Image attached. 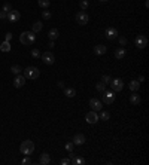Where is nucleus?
I'll return each instance as SVG.
<instances>
[{
    "label": "nucleus",
    "instance_id": "nucleus-14",
    "mask_svg": "<svg viewBox=\"0 0 149 165\" xmlns=\"http://www.w3.org/2000/svg\"><path fill=\"white\" fill-rule=\"evenodd\" d=\"M85 143V135L82 132H78L73 135V144H78V146H82Z\"/></svg>",
    "mask_w": 149,
    "mask_h": 165
},
{
    "label": "nucleus",
    "instance_id": "nucleus-40",
    "mask_svg": "<svg viewBox=\"0 0 149 165\" xmlns=\"http://www.w3.org/2000/svg\"><path fill=\"white\" fill-rule=\"evenodd\" d=\"M57 85H58V86H60V88H64V82H61V80H60V82H58V83H57Z\"/></svg>",
    "mask_w": 149,
    "mask_h": 165
},
{
    "label": "nucleus",
    "instance_id": "nucleus-25",
    "mask_svg": "<svg viewBox=\"0 0 149 165\" xmlns=\"http://www.w3.org/2000/svg\"><path fill=\"white\" fill-rule=\"evenodd\" d=\"M11 72L17 76V74H21V72H23V70H21V67H20L18 64H14V66L11 67Z\"/></svg>",
    "mask_w": 149,
    "mask_h": 165
},
{
    "label": "nucleus",
    "instance_id": "nucleus-36",
    "mask_svg": "<svg viewBox=\"0 0 149 165\" xmlns=\"http://www.w3.org/2000/svg\"><path fill=\"white\" fill-rule=\"evenodd\" d=\"M21 164H23V165H30V164H32V159H30V158H24V159L21 161Z\"/></svg>",
    "mask_w": 149,
    "mask_h": 165
},
{
    "label": "nucleus",
    "instance_id": "nucleus-28",
    "mask_svg": "<svg viewBox=\"0 0 149 165\" xmlns=\"http://www.w3.org/2000/svg\"><path fill=\"white\" fill-rule=\"evenodd\" d=\"M81 9L82 11H85V9H88V6H90V3H88V0H81Z\"/></svg>",
    "mask_w": 149,
    "mask_h": 165
},
{
    "label": "nucleus",
    "instance_id": "nucleus-9",
    "mask_svg": "<svg viewBox=\"0 0 149 165\" xmlns=\"http://www.w3.org/2000/svg\"><path fill=\"white\" fill-rule=\"evenodd\" d=\"M101 94H103V101L106 104H112L113 103V100H115V92L113 91H104Z\"/></svg>",
    "mask_w": 149,
    "mask_h": 165
},
{
    "label": "nucleus",
    "instance_id": "nucleus-11",
    "mask_svg": "<svg viewBox=\"0 0 149 165\" xmlns=\"http://www.w3.org/2000/svg\"><path fill=\"white\" fill-rule=\"evenodd\" d=\"M85 120H87L88 123H97V122H98V115H97L94 110H91V112H88V113L85 115Z\"/></svg>",
    "mask_w": 149,
    "mask_h": 165
},
{
    "label": "nucleus",
    "instance_id": "nucleus-16",
    "mask_svg": "<svg viewBox=\"0 0 149 165\" xmlns=\"http://www.w3.org/2000/svg\"><path fill=\"white\" fill-rule=\"evenodd\" d=\"M58 36H60V33H58V30L57 28H51L49 31H48V37L54 42V40H57L58 39Z\"/></svg>",
    "mask_w": 149,
    "mask_h": 165
},
{
    "label": "nucleus",
    "instance_id": "nucleus-17",
    "mask_svg": "<svg viewBox=\"0 0 149 165\" xmlns=\"http://www.w3.org/2000/svg\"><path fill=\"white\" fill-rule=\"evenodd\" d=\"M70 153H72V152H70ZM72 164H75V165H84V164H85V159L81 158V156H75V155L72 153Z\"/></svg>",
    "mask_w": 149,
    "mask_h": 165
},
{
    "label": "nucleus",
    "instance_id": "nucleus-26",
    "mask_svg": "<svg viewBox=\"0 0 149 165\" xmlns=\"http://www.w3.org/2000/svg\"><path fill=\"white\" fill-rule=\"evenodd\" d=\"M49 0H37V5L40 6V8H43V9H46L48 6H49Z\"/></svg>",
    "mask_w": 149,
    "mask_h": 165
},
{
    "label": "nucleus",
    "instance_id": "nucleus-34",
    "mask_svg": "<svg viewBox=\"0 0 149 165\" xmlns=\"http://www.w3.org/2000/svg\"><path fill=\"white\" fill-rule=\"evenodd\" d=\"M66 150H67V152H72V150H73V141L66 143Z\"/></svg>",
    "mask_w": 149,
    "mask_h": 165
},
{
    "label": "nucleus",
    "instance_id": "nucleus-6",
    "mask_svg": "<svg viewBox=\"0 0 149 165\" xmlns=\"http://www.w3.org/2000/svg\"><path fill=\"white\" fill-rule=\"evenodd\" d=\"M40 58L42 61L46 64V66H52L55 63V55L52 52H45V54H40Z\"/></svg>",
    "mask_w": 149,
    "mask_h": 165
},
{
    "label": "nucleus",
    "instance_id": "nucleus-23",
    "mask_svg": "<svg viewBox=\"0 0 149 165\" xmlns=\"http://www.w3.org/2000/svg\"><path fill=\"white\" fill-rule=\"evenodd\" d=\"M0 51H2V52H9L11 51V43L9 42H2V43H0Z\"/></svg>",
    "mask_w": 149,
    "mask_h": 165
},
{
    "label": "nucleus",
    "instance_id": "nucleus-19",
    "mask_svg": "<svg viewBox=\"0 0 149 165\" xmlns=\"http://www.w3.org/2000/svg\"><path fill=\"white\" fill-rule=\"evenodd\" d=\"M125 49L124 48H116L115 49V57H116V60H122L124 57H125Z\"/></svg>",
    "mask_w": 149,
    "mask_h": 165
},
{
    "label": "nucleus",
    "instance_id": "nucleus-39",
    "mask_svg": "<svg viewBox=\"0 0 149 165\" xmlns=\"http://www.w3.org/2000/svg\"><path fill=\"white\" fill-rule=\"evenodd\" d=\"M12 39V33H6V42H11Z\"/></svg>",
    "mask_w": 149,
    "mask_h": 165
},
{
    "label": "nucleus",
    "instance_id": "nucleus-24",
    "mask_svg": "<svg viewBox=\"0 0 149 165\" xmlns=\"http://www.w3.org/2000/svg\"><path fill=\"white\" fill-rule=\"evenodd\" d=\"M64 94H66V97L73 98V97L76 95V91H75L73 88H64Z\"/></svg>",
    "mask_w": 149,
    "mask_h": 165
},
{
    "label": "nucleus",
    "instance_id": "nucleus-15",
    "mask_svg": "<svg viewBox=\"0 0 149 165\" xmlns=\"http://www.w3.org/2000/svg\"><path fill=\"white\" fill-rule=\"evenodd\" d=\"M130 103H131L133 106H139V104L142 103L140 95H139V94H136V92H133V94L130 95Z\"/></svg>",
    "mask_w": 149,
    "mask_h": 165
},
{
    "label": "nucleus",
    "instance_id": "nucleus-13",
    "mask_svg": "<svg viewBox=\"0 0 149 165\" xmlns=\"http://www.w3.org/2000/svg\"><path fill=\"white\" fill-rule=\"evenodd\" d=\"M26 85V77L21 76V74H17L15 79H14V86L15 88H23Z\"/></svg>",
    "mask_w": 149,
    "mask_h": 165
},
{
    "label": "nucleus",
    "instance_id": "nucleus-5",
    "mask_svg": "<svg viewBox=\"0 0 149 165\" xmlns=\"http://www.w3.org/2000/svg\"><path fill=\"white\" fill-rule=\"evenodd\" d=\"M75 18H76V23H78L79 26H87L88 21H90V17H88L87 12H78Z\"/></svg>",
    "mask_w": 149,
    "mask_h": 165
},
{
    "label": "nucleus",
    "instance_id": "nucleus-1",
    "mask_svg": "<svg viewBox=\"0 0 149 165\" xmlns=\"http://www.w3.org/2000/svg\"><path fill=\"white\" fill-rule=\"evenodd\" d=\"M20 42H21L23 45L30 46V45H33V43L36 42V36H34L33 31H23L21 36H20Z\"/></svg>",
    "mask_w": 149,
    "mask_h": 165
},
{
    "label": "nucleus",
    "instance_id": "nucleus-35",
    "mask_svg": "<svg viewBox=\"0 0 149 165\" xmlns=\"http://www.w3.org/2000/svg\"><path fill=\"white\" fill-rule=\"evenodd\" d=\"M0 20H8V12L0 11Z\"/></svg>",
    "mask_w": 149,
    "mask_h": 165
},
{
    "label": "nucleus",
    "instance_id": "nucleus-20",
    "mask_svg": "<svg viewBox=\"0 0 149 165\" xmlns=\"http://www.w3.org/2000/svg\"><path fill=\"white\" fill-rule=\"evenodd\" d=\"M42 28H43V24H42L40 21H36V23L32 26V31H33V33H39V31H42Z\"/></svg>",
    "mask_w": 149,
    "mask_h": 165
},
{
    "label": "nucleus",
    "instance_id": "nucleus-32",
    "mask_svg": "<svg viewBox=\"0 0 149 165\" xmlns=\"http://www.w3.org/2000/svg\"><path fill=\"white\" fill-rule=\"evenodd\" d=\"M109 118H110V115H109V112H101L100 113V119H103V120H109Z\"/></svg>",
    "mask_w": 149,
    "mask_h": 165
},
{
    "label": "nucleus",
    "instance_id": "nucleus-33",
    "mask_svg": "<svg viewBox=\"0 0 149 165\" xmlns=\"http://www.w3.org/2000/svg\"><path fill=\"white\" fill-rule=\"evenodd\" d=\"M32 57L36 58V60L40 58V51H39V49H32Z\"/></svg>",
    "mask_w": 149,
    "mask_h": 165
},
{
    "label": "nucleus",
    "instance_id": "nucleus-12",
    "mask_svg": "<svg viewBox=\"0 0 149 165\" xmlns=\"http://www.w3.org/2000/svg\"><path fill=\"white\" fill-rule=\"evenodd\" d=\"M20 18H21V14L18 12V11H11V12H8V20L11 21V23H18L20 21Z\"/></svg>",
    "mask_w": 149,
    "mask_h": 165
},
{
    "label": "nucleus",
    "instance_id": "nucleus-37",
    "mask_svg": "<svg viewBox=\"0 0 149 165\" xmlns=\"http://www.w3.org/2000/svg\"><path fill=\"white\" fill-rule=\"evenodd\" d=\"M119 43H121V46H125V43H127V39H125V37H119Z\"/></svg>",
    "mask_w": 149,
    "mask_h": 165
},
{
    "label": "nucleus",
    "instance_id": "nucleus-3",
    "mask_svg": "<svg viewBox=\"0 0 149 165\" xmlns=\"http://www.w3.org/2000/svg\"><path fill=\"white\" fill-rule=\"evenodd\" d=\"M39 74H40V72H39L37 67H27L24 70V77L26 79H32L33 80V79H37Z\"/></svg>",
    "mask_w": 149,
    "mask_h": 165
},
{
    "label": "nucleus",
    "instance_id": "nucleus-42",
    "mask_svg": "<svg viewBox=\"0 0 149 165\" xmlns=\"http://www.w3.org/2000/svg\"><path fill=\"white\" fill-rule=\"evenodd\" d=\"M143 80H145V77H143V76H139V82H140V83H142V82H143Z\"/></svg>",
    "mask_w": 149,
    "mask_h": 165
},
{
    "label": "nucleus",
    "instance_id": "nucleus-2",
    "mask_svg": "<svg viewBox=\"0 0 149 165\" xmlns=\"http://www.w3.org/2000/svg\"><path fill=\"white\" fill-rule=\"evenodd\" d=\"M20 150H21V153H23V155L30 156V155L34 152V143H33L32 140H26V141H23V143H21Z\"/></svg>",
    "mask_w": 149,
    "mask_h": 165
},
{
    "label": "nucleus",
    "instance_id": "nucleus-21",
    "mask_svg": "<svg viewBox=\"0 0 149 165\" xmlns=\"http://www.w3.org/2000/svg\"><path fill=\"white\" fill-rule=\"evenodd\" d=\"M39 162H40L42 165H48V164L51 162V158H49V155H48V153H42V155H40V159H39Z\"/></svg>",
    "mask_w": 149,
    "mask_h": 165
},
{
    "label": "nucleus",
    "instance_id": "nucleus-41",
    "mask_svg": "<svg viewBox=\"0 0 149 165\" xmlns=\"http://www.w3.org/2000/svg\"><path fill=\"white\" fill-rule=\"evenodd\" d=\"M48 46H49V48H54V42H52V40H51V42H49V43H48Z\"/></svg>",
    "mask_w": 149,
    "mask_h": 165
},
{
    "label": "nucleus",
    "instance_id": "nucleus-27",
    "mask_svg": "<svg viewBox=\"0 0 149 165\" xmlns=\"http://www.w3.org/2000/svg\"><path fill=\"white\" fill-rule=\"evenodd\" d=\"M95 89H97L98 92H104V91H106V83H103V82H98V83L95 85Z\"/></svg>",
    "mask_w": 149,
    "mask_h": 165
},
{
    "label": "nucleus",
    "instance_id": "nucleus-8",
    "mask_svg": "<svg viewBox=\"0 0 149 165\" xmlns=\"http://www.w3.org/2000/svg\"><path fill=\"white\" fill-rule=\"evenodd\" d=\"M104 34H106V37H107L109 40H115V39L118 37V30H116L115 27H107L106 31H104Z\"/></svg>",
    "mask_w": 149,
    "mask_h": 165
},
{
    "label": "nucleus",
    "instance_id": "nucleus-29",
    "mask_svg": "<svg viewBox=\"0 0 149 165\" xmlns=\"http://www.w3.org/2000/svg\"><path fill=\"white\" fill-rule=\"evenodd\" d=\"M2 11H5V12H11V11H12V5H11L9 2L3 3V9H2Z\"/></svg>",
    "mask_w": 149,
    "mask_h": 165
},
{
    "label": "nucleus",
    "instance_id": "nucleus-22",
    "mask_svg": "<svg viewBox=\"0 0 149 165\" xmlns=\"http://www.w3.org/2000/svg\"><path fill=\"white\" fill-rule=\"evenodd\" d=\"M128 88H130L133 92H136V91L140 88V82H139V80H131V82L128 83Z\"/></svg>",
    "mask_w": 149,
    "mask_h": 165
},
{
    "label": "nucleus",
    "instance_id": "nucleus-38",
    "mask_svg": "<svg viewBox=\"0 0 149 165\" xmlns=\"http://www.w3.org/2000/svg\"><path fill=\"white\" fill-rule=\"evenodd\" d=\"M60 164H61V165H67V164H70V161H69L67 158H64V159H61V161H60Z\"/></svg>",
    "mask_w": 149,
    "mask_h": 165
},
{
    "label": "nucleus",
    "instance_id": "nucleus-30",
    "mask_svg": "<svg viewBox=\"0 0 149 165\" xmlns=\"http://www.w3.org/2000/svg\"><path fill=\"white\" fill-rule=\"evenodd\" d=\"M51 17H52V14H51L49 11L45 9V11L42 12V18H43V20H51Z\"/></svg>",
    "mask_w": 149,
    "mask_h": 165
},
{
    "label": "nucleus",
    "instance_id": "nucleus-31",
    "mask_svg": "<svg viewBox=\"0 0 149 165\" xmlns=\"http://www.w3.org/2000/svg\"><path fill=\"white\" fill-rule=\"evenodd\" d=\"M110 80H112V77H110L109 74H103V76H101V82H103V83L107 85V83H110Z\"/></svg>",
    "mask_w": 149,
    "mask_h": 165
},
{
    "label": "nucleus",
    "instance_id": "nucleus-10",
    "mask_svg": "<svg viewBox=\"0 0 149 165\" xmlns=\"http://www.w3.org/2000/svg\"><path fill=\"white\" fill-rule=\"evenodd\" d=\"M90 107H91L94 112H100V110L103 109V103H101L100 100H97V98H91V100H90Z\"/></svg>",
    "mask_w": 149,
    "mask_h": 165
},
{
    "label": "nucleus",
    "instance_id": "nucleus-7",
    "mask_svg": "<svg viewBox=\"0 0 149 165\" xmlns=\"http://www.w3.org/2000/svg\"><path fill=\"white\" fill-rule=\"evenodd\" d=\"M110 88H112L113 92H119V91L124 88L122 79H113V80H110Z\"/></svg>",
    "mask_w": 149,
    "mask_h": 165
},
{
    "label": "nucleus",
    "instance_id": "nucleus-43",
    "mask_svg": "<svg viewBox=\"0 0 149 165\" xmlns=\"http://www.w3.org/2000/svg\"><path fill=\"white\" fill-rule=\"evenodd\" d=\"M100 2H106V0H100Z\"/></svg>",
    "mask_w": 149,
    "mask_h": 165
},
{
    "label": "nucleus",
    "instance_id": "nucleus-4",
    "mask_svg": "<svg viewBox=\"0 0 149 165\" xmlns=\"http://www.w3.org/2000/svg\"><path fill=\"white\" fill-rule=\"evenodd\" d=\"M134 45H136V48H139V49H145L146 45H148V37L143 36V34L136 36V39H134Z\"/></svg>",
    "mask_w": 149,
    "mask_h": 165
},
{
    "label": "nucleus",
    "instance_id": "nucleus-18",
    "mask_svg": "<svg viewBox=\"0 0 149 165\" xmlns=\"http://www.w3.org/2000/svg\"><path fill=\"white\" fill-rule=\"evenodd\" d=\"M106 51H107V48H106L104 45H97V46H94V52H95L97 55H103V54H106Z\"/></svg>",
    "mask_w": 149,
    "mask_h": 165
}]
</instances>
